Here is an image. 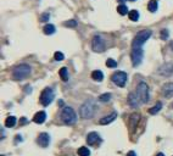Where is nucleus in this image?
Listing matches in <instances>:
<instances>
[{
    "mask_svg": "<svg viewBox=\"0 0 173 156\" xmlns=\"http://www.w3.org/2000/svg\"><path fill=\"white\" fill-rule=\"evenodd\" d=\"M32 72V68L27 63H21L18 66H16L12 71V78L15 81H22L24 78H27Z\"/></svg>",
    "mask_w": 173,
    "mask_h": 156,
    "instance_id": "nucleus-1",
    "label": "nucleus"
},
{
    "mask_svg": "<svg viewBox=\"0 0 173 156\" xmlns=\"http://www.w3.org/2000/svg\"><path fill=\"white\" fill-rule=\"evenodd\" d=\"M94 113H95V104L91 100L85 101L81 106V109H79V115H81V117L84 120L91 118V117L94 116Z\"/></svg>",
    "mask_w": 173,
    "mask_h": 156,
    "instance_id": "nucleus-2",
    "label": "nucleus"
},
{
    "mask_svg": "<svg viewBox=\"0 0 173 156\" xmlns=\"http://www.w3.org/2000/svg\"><path fill=\"white\" fill-rule=\"evenodd\" d=\"M151 34H152V32L150 29H143V31H140L135 35V38L133 39L132 48H141L145 44V42L151 37Z\"/></svg>",
    "mask_w": 173,
    "mask_h": 156,
    "instance_id": "nucleus-3",
    "label": "nucleus"
},
{
    "mask_svg": "<svg viewBox=\"0 0 173 156\" xmlns=\"http://www.w3.org/2000/svg\"><path fill=\"white\" fill-rule=\"evenodd\" d=\"M61 118L66 124H74L77 122V115L74 112V110L72 107H63L62 112H61Z\"/></svg>",
    "mask_w": 173,
    "mask_h": 156,
    "instance_id": "nucleus-4",
    "label": "nucleus"
},
{
    "mask_svg": "<svg viewBox=\"0 0 173 156\" xmlns=\"http://www.w3.org/2000/svg\"><path fill=\"white\" fill-rule=\"evenodd\" d=\"M137 94L139 96V99L141 100V102H148L150 96H149V87L145 82H140L137 87Z\"/></svg>",
    "mask_w": 173,
    "mask_h": 156,
    "instance_id": "nucleus-5",
    "label": "nucleus"
},
{
    "mask_svg": "<svg viewBox=\"0 0 173 156\" xmlns=\"http://www.w3.org/2000/svg\"><path fill=\"white\" fill-rule=\"evenodd\" d=\"M55 98V93H54V90H52L51 88H45L42 94H40V104L43 106H48L50 105V104L52 102V100H54Z\"/></svg>",
    "mask_w": 173,
    "mask_h": 156,
    "instance_id": "nucleus-6",
    "label": "nucleus"
},
{
    "mask_svg": "<svg viewBox=\"0 0 173 156\" xmlns=\"http://www.w3.org/2000/svg\"><path fill=\"white\" fill-rule=\"evenodd\" d=\"M144 57V51L141 48H133L132 49V53H130V59H132V63L133 66L137 67L141 63Z\"/></svg>",
    "mask_w": 173,
    "mask_h": 156,
    "instance_id": "nucleus-7",
    "label": "nucleus"
},
{
    "mask_svg": "<svg viewBox=\"0 0 173 156\" xmlns=\"http://www.w3.org/2000/svg\"><path fill=\"white\" fill-rule=\"evenodd\" d=\"M91 49L94 50L95 53H102V51H105L106 44H105L101 35H99V34L94 35V38H93V40H91Z\"/></svg>",
    "mask_w": 173,
    "mask_h": 156,
    "instance_id": "nucleus-8",
    "label": "nucleus"
},
{
    "mask_svg": "<svg viewBox=\"0 0 173 156\" xmlns=\"http://www.w3.org/2000/svg\"><path fill=\"white\" fill-rule=\"evenodd\" d=\"M111 79H112V82H113L116 85H118V87L123 88V87L126 85L127 79H128V76H127V73H126V72L118 71V72H115V73L112 74Z\"/></svg>",
    "mask_w": 173,
    "mask_h": 156,
    "instance_id": "nucleus-9",
    "label": "nucleus"
},
{
    "mask_svg": "<svg viewBox=\"0 0 173 156\" xmlns=\"http://www.w3.org/2000/svg\"><path fill=\"white\" fill-rule=\"evenodd\" d=\"M37 143L42 148H48L49 144H50V135L48 133H40L38 135V139H37Z\"/></svg>",
    "mask_w": 173,
    "mask_h": 156,
    "instance_id": "nucleus-10",
    "label": "nucleus"
},
{
    "mask_svg": "<svg viewBox=\"0 0 173 156\" xmlns=\"http://www.w3.org/2000/svg\"><path fill=\"white\" fill-rule=\"evenodd\" d=\"M160 74L162 76H172L173 74V63H165L158 70Z\"/></svg>",
    "mask_w": 173,
    "mask_h": 156,
    "instance_id": "nucleus-11",
    "label": "nucleus"
},
{
    "mask_svg": "<svg viewBox=\"0 0 173 156\" xmlns=\"http://www.w3.org/2000/svg\"><path fill=\"white\" fill-rule=\"evenodd\" d=\"M162 95L165 98H172L173 96V83H166L162 87Z\"/></svg>",
    "mask_w": 173,
    "mask_h": 156,
    "instance_id": "nucleus-12",
    "label": "nucleus"
},
{
    "mask_svg": "<svg viewBox=\"0 0 173 156\" xmlns=\"http://www.w3.org/2000/svg\"><path fill=\"white\" fill-rule=\"evenodd\" d=\"M98 141H100V137H99V134L96 132H91V133H89L87 135V143L89 145H94V144H96Z\"/></svg>",
    "mask_w": 173,
    "mask_h": 156,
    "instance_id": "nucleus-13",
    "label": "nucleus"
},
{
    "mask_svg": "<svg viewBox=\"0 0 173 156\" xmlns=\"http://www.w3.org/2000/svg\"><path fill=\"white\" fill-rule=\"evenodd\" d=\"M128 102L132 107H138L139 106V96L135 93H130L128 95Z\"/></svg>",
    "mask_w": 173,
    "mask_h": 156,
    "instance_id": "nucleus-14",
    "label": "nucleus"
},
{
    "mask_svg": "<svg viewBox=\"0 0 173 156\" xmlns=\"http://www.w3.org/2000/svg\"><path fill=\"white\" fill-rule=\"evenodd\" d=\"M45 120H46V113H45L44 111H39V112H37V113L34 115V117H33V121H34L35 123H38V124L44 123Z\"/></svg>",
    "mask_w": 173,
    "mask_h": 156,
    "instance_id": "nucleus-15",
    "label": "nucleus"
},
{
    "mask_svg": "<svg viewBox=\"0 0 173 156\" xmlns=\"http://www.w3.org/2000/svg\"><path fill=\"white\" fill-rule=\"evenodd\" d=\"M116 118H117V113H116V112H112V113H110L109 116H106V117H104V118H101V120H100V124H102V126L109 124V123L113 122Z\"/></svg>",
    "mask_w": 173,
    "mask_h": 156,
    "instance_id": "nucleus-16",
    "label": "nucleus"
},
{
    "mask_svg": "<svg viewBox=\"0 0 173 156\" xmlns=\"http://www.w3.org/2000/svg\"><path fill=\"white\" fill-rule=\"evenodd\" d=\"M139 118H140V115H139V113H133V115L130 116L129 123H130V128H132V129L135 128V126H137L138 122H139Z\"/></svg>",
    "mask_w": 173,
    "mask_h": 156,
    "instance_id": "nucleus-17",
    "label": "nucleus"
},
{
    "mask_svg": "<svg viewBox=\"0 0 173 156\" xmlns=\"http://www.w3.org/2000/svg\"><path fill=\"white\" fill-rule=\"evenodd\" d=\"M91 78L94 81H96V82H101L104 79V73L101 71H99V70H95V71L91 72Z\"/></svg>",
    "mask_w": 173,
    "mask_h": 156,
    "instance_id": "nucleus-18",
    "label": "nucleus"
},
{
    "mask_svg": "<svg viewBox=\"0 0 173 156\" xmlns=\"http://www.w3.org/2000/svg\"><path fill=\"white\" fill-rule=\"evenodd\" d=\"M55 31H56V28H55V26H54V24H45V26H44V28H43V32H44L46 35L54 34Z\"/></svg>",
    "mask_w": 173,
    "mask_h": 156,
    "instance_id": "nucleus-19",
    "label": "nucleus"
},
{
    "mask_svg": "<svg viewBox=\"0 0 173 156\" xmlns=\"http://www.w3.org/2000/svg\"><path fill=\"white\" fill-rule=\"evenodd\" d=\"M16 117L15 116H9L5 120V127H7V128H12V127H15V124H16Z\"/></svg>",
    "mask_w": 173,
    "mask_h": 156,
    "instance_id": "nucleus-20",
    "label": "nucleus"
},
{
    "mask_svg": "<svg viewBox=\"0 0 173 156\" xmlns=\"http://www.w3.org/2000/svg\"><path fill=\"white\" fill-rule=\"evenodd\" d=\"M157 9H158V4H157L156 0H150V1L148 3V10L150 12H156Z\"/></svg>",
    "mask_w": 173,
    "mask_h": 156,
    "instance_id": "nucleus-21",
    "label": "nucleus"
},
{
    "mask_svg": "<svg viewBox=\"0 0 173 156\" xmlns=\"http://www.w3.org/2000/svg\"><path fill=\"white\" fill-rule=\"evenodd\" d=\"M59 74H60L61 79H62L63 82H67V81H68V71H67V68H66V67H62V68L60 70Z\"/></svg>",
    "mask_w": 173,
    "mask_h": 156,
    "instance_id": "nucleus-22",
    "label": "nucleus"
},
{
    "mask_svg": "<svg viewBox=\"0 0 173 156\" xmlns=\"http://www.w3.org/2000/svg\"><path fill=\"white\" fill-rule=\"evenodd\" d=\"M117 11H118V14H119V15L124 16V15L128 14V6H126L124 4H121V5H118V6H117Z\"/></svg>",
    "mask_w": 173,
    "mask_h": 156,
    "instance_id": "nucleus-23",
    "label": "nucleus"
},
{
    "mask_svg": "<svg viewBox=\"0 0 173 156\" xmlns=\"http://www.w3.org/2000/svg\"><path fill=\"white\" fill-rule=\"evenodd\" d=\"M128 17L132 21H138L139 20V12L137 10H132V11L128 12Z\"/></svg>",
    "mask_w": 173,
    "mask_h": 156,
    "instance_id": "nucleus-24",
    "label": "nucleus"
},
{
    "mask_svg": "<svg viewBox=\"0 0 173 156\" xmlns=\"http://www.w3.org/2000/svg\"><path fill=\"white\" fill-rule=\"evenodd\" d=\"M161 109H162V104H161V102H157L154 107H151V109L149 110V113H151V115H156V113H157L160 110H161Z\"/></svg>",
    "mask_w": 173,
    "mask_h": 156,
    "instance_id": "nucleus-25",
    "label": "nucleus"
},
{
    "mask_svg": "<svg viewBox=\"0 0 173 156\" xmlns=\"http://www.w3.org/2000/svg\"><path fill=\"white\" fill-rule=\"evenodd\" d=\"M78 155L79 156H89L90 155V150L85 146H82V148H79L78 149Z\"/></svg>",
    "mask_w": 173,
    "mask_h": 156,
    "instance_id": "nucleus-26",
    "label": "nucleus"
},
{
    "mask_svg": "<svg viewBox=\"0 0 173 156\" xmlns=\"http://www.w3.org/2000/svg\"><path fill=\"white\" fill-rule=\"evenodd\" d=\"M110 99H111V94L110 93H105V94H102V95L99 96V100L101 102H107Z\"/></svg>",
    "mask_w": 173,
    "mask_h": 156,
    "instance_id": "nucleus-27",
    "label": "nucleus"
},
{
    "mask_svg": "<svg viewBox=\"0 0 173 156\" xmlns=\"http://www.w3.org/2000/svg\"><path fill=\"white\" fill-rule=\"evenodd\" d=\"M106 66L110 67V68H115L117 66V62L113 59H107V61H106Z\"/></svg>",
    "mask_w": 173,
    "mask_h": 156,
    "instance_id": "nucleus-28",
    "label": "nucleus"
},
{
    "mask_svg": "<svg viewBox=\"0 0 173 156\" xmlns=\"http://www.w3.org/2000/svg\"><path fill=\"white\" fill-rule=\"evenodd\" d=\"M54 59H55L56 61H62V60L65 59V56H63V54L61 53V51H56V53L54 54Z\"/></svg>",
    "mask_w": 173,
    "mask_h": 156,
    "instance_id": "nucleus-29",
    "label": "nucleus"
},
{
    "mask_svg": "<svg viewBox=\"0 0 173 156\" xmlns=\"http://www.w3.org/2000/svg\"><path fill=\"white\" fill-rule=\"evenodd\" d=\"M63 24L66 26V27H76V26H77V22H76L74 20H71V21H67V22H65Z\"/></svg>",
    "mask_w": 173,
    "mask_h": 156,
    "instance_id": "nucleus-30",
    "label": "nucleus"
},
{
    "mask_svg": "<svg viewBox=\"0 0 173 156\" xmlns=\"http://www.w3.org/2000/svg\"><path fill=\"white\" fill-rule=\"evenodd\" d=\"M168 34H169V33H168V31H167V29H162V31H161V39L166 40V39L168 38Z\"/></svg>",
    "mask_w": 173,
    "mask_h": 156,
    "instance_id": "nucleus-31",
    "label": "nucleus"
},
{
    "mask_svg": "<svg viewBox=\"0 0 173 156\" xmlns=\"http://www.w3.org/2000/svg\"><path fill=\"white\" fill-rule=\"evenodd\" d=\"M48 18H49V14H43L42 17H40V21L42 22H45V21H48Z\"/></svg>",
    "mask_w": 173,
    "mask_h": 156,
    "instance_id": "nucleus-32",
    "label": "nucleus"
},
{
    "mask_svg": "<svg viewBox=\"0 0 173 156\" xmlns=\"http://www.w3.org/2000/svg\"><path fill=\"white\" fill-rule=\"evenodd\" d=\"M127 156H137V154H135L134 151H129V152L127 154Z\"/></svg>",
    "mask_w": 173,
    "mask_h": 156,
    "instance_id": "nucleus-33",
    "label": "nucleus"
},
{
    "mask_svg": "<svg viewBox=\"0 0 173 156\" xmlns=\"http://www.w3.org/2000/svg\"><path fill=\"white\" fill-rule=\"evenodd\" d=\"M59 105H60V106H62V105H63V101H62V100H60V101H59Z\"/></svg>",
    "mask_w": 173,
    "mask_h": 156,
    "instance_id": "nucleus-34",
    "label": "nucleus"
},
{
    "mask_svg": "<svg viewBox=\"0 0 173 156\" xmlns=\"http://www.w3.org/2000/svg\"><path fill=\"white\" fill-rule=\"evenodd\" d=\"M156 156H165V155H163V154H162V152H160V154H157V155H156Z\"/></svg>",
    "mask_w": 173,
    "mask_h": 156,
    "instance_id": "nucleus-35",
    "label": "nucleus"
},
{
    "mask_svg": "<svg viewBox=\"0 0 173 156\" xmlns=\"http://www.w3.org/2000/svg\"><path fill=\"white\" fill-rule=\"evenodd\" d=\"M118 1H121V3H124V1H126V0H118Z\"/></svg>",
    "mask_w": 173,
    "mask_h": 156,
    "instance_id": "nucleus-36",
    "label": "nucleus"
},
{
    "mask_svg": "<svg viewBox=\"0 0 173 156\" xmlns=\"http://www.w3.org/2000/svg\"><path fill=\"white\" fill-rule=\"evenodd\" d=\"M171 48H172V49H173V42H172V43H171Z\"/></svg>",
    "mask_w": 173,
    "mask_h": 156,
    "instance_id": "nucleus-37",
    "label": "nucleus"
},
{
    "mask_svg": "<svg viewBox=\"0 0 173 156\" xmlns=\"http://www.w3.org/2000/svg\"><path fill=\"white\" fill-rule=\"evenodd\" d=\"M130 1H135V0H130Z\"/></svg>",
    "mask_w": 173,
    "mask_h": 156,
    "instance_id": "nucleus-38",
    "label": "nucleus"
}]
</instances>
